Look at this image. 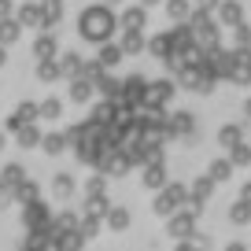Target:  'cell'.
Instances as JSON below:
<instances>
[{
  "instance_id": "cell-3",
  "label": "cell",
  "mask_w": 251,
  "mask_h": 251,
  "mask_svg": "<svg viewBox=\"0 0 251 251\" xmlns=\"http://www.w3.org/2000/svg\"><path fill=\"white\" fill-rule=\"evenodd\" d=\"M141 23H144V11H129V15H126V26H129V30H137Z\"/></svg>"
},
{
  "instance_id": "cell-6",
  "label": "cell",
  "mask_w": 251,
  "mask_h": 251,
  "mask_svg": "<svg viewBox=\"0 0 251 251\" xmlns=\"http://www.w3.org/2000/svg\"><path fill=\"white\" fill-rule=\"evenodd\" d=\"M0 15H8V0H0Z\"/></svg>"
},
{
  "instance_id": "cell-1",
  "label": "cell",
  "mask_w": 251,
  "mask_h": 251,
  "mask_svg": "<svg viewBox=\"0 0 251 251\" xmlns=\"http://www.w3.org/2000/svg\"><path fill=\"white\" fill-rule=\"evenodd\" d=\"M81 30L89 33V37H103V33L111 30V15L107 8H89L85 19H81Z\"/></svg>"
},
{
  "instance_id": "cell-2",
  "label": "cell",
  "mask_w": 251,
  "mask_h": 251,
  "mask_svg": "<svg viewBox=\"0 0 251 251\" xmlns=\"http://www.w3.org/2000/svg\"><path fill=\"white\" fill-rule=\"evenodd\" d=\"M163 96H170V85H155V89L148 93V103H151V107H159V103H163Z\"/></svg>"
},
{
  "instance_id": "cell-5",
  "label": "cell",
  "mask_w": 251,
  "mask_h": 251,
  "mask_svg": "<svg viewBox=\"0 0 251 251\" xmlns=\"http://www.w3.org/2000/svg\"><path fill=\"white\" fill-rule=\"evenodd\" d=\"M37 55H52V41H48V37H41V45H37Z\"/></svg>"
},
{
  "instance_id": "cell-4",
  "label": "cell",
  "mask_w": 251,
  "mask_h": 251,
  "mask_svg": "<svg viewBox=\"0 0 251 251\" xmlns=\"http://www.w3.org/2000/svg\"><path fill=\"white\" fill-rule=\"evenodd\" d=\"M15 33H19V26H11V23H4V26H0V37H4V41H11Z\"/></svg>"
}]
</instances>
